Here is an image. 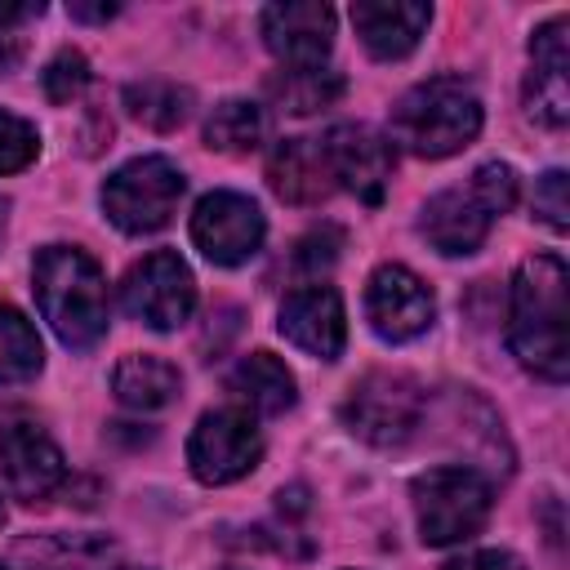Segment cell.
I'll return each mask as SVG.
<instances>
[{
    "instance_id": "cell-1",
    "label": "cell",
    "mask_w": 570,
    "mask_h": 570,
    "mask_svg": "<svg viewBox=\"0 0 570 570\" xmlns=\"http://www.w3.org/2000/svg\"><path fill=\"white\" fill-rule=\"evenodd\" d=\"M508 343L539 379H566V263L557 254H534L517 267L508 294Z\"/></svg>"
},
{
    "instance_id": "cell-2",
    "label": "cell",
    "mask_w": 570,
    "mask_h": 570,
    "mask_svg": "<svg viewBox=\"0 0 570 570\" xmlns=\"http://www.w3.org/2000/svg\"><path fill=\"white\" fill-rule=\"evenodd\" d=\"M36 303L67 347H94L107 334V281L71 245H45L36 254Z\"/></svg>"
},
{
    "instance_id": "cell-3",
    "label": "cell",
    "mask_w": 570,
    "mask_h": 570,
    "mask_svg": "<svg viewBox=\"0 0 570 570\" xmlns=\"http://www.w3.org/2000/svg\"><path fill=\"white\" fill-rule=\"evenodd\" d=\"M476 134H481V102L463 80H450V76L414 85L392 107V138L428 160H441L468 147Z\"/></svg>"
},
{
    "instance_id": "cell-4",
    "label": "cell",
    "mask_w": 570,
    "mask_h": 570,
    "mask_svg": "<svg viewBox=\"0 0 570 570\" xmlns=\"http://www.w3.org/2000/svg\"><path fill=\"white\" fill-rule=\"evenodd\" d=\"M517 205V174L512 165H481L463 187H450L428 200L423 209V236L441 254H472L490 236V223Z\"/></svg>"
},
{
    "instance_id": "cell-5",
    "label": "cell",
    "mask_w": 570,
    "mask_h": 570,
    "mask_svg": "<svg viewBox=\"0 0 570 570\" xmlns=\"http://www.w3.org/2000/svg\"><path fill=\"white\" fill-rule=\"evenodd\" d=\"M414 512L423 543L432 548L472 539L490 517V481L463 463L428 468L423 476H414Z\"/></svg>"
},
{
    "instance_id": "cell-6",
    "label": "cell",
    "mask_w": 570,
    "mask_h": 570,
    "mask_svg": "<svg viewBox=\"0 0 570 570\" xmlns=\"http://www.w3.org/2000/svg\"><path fill=\"white\" fill-rule=\"evenodd\" d=\"M183 200V174L165 156H138L102 183V209L120 232H156Z\"/></svg>"
},
{
    "instance_id": "cell-7",
    "label": "cell",
    "mask_w": 570,
    "mask_h": 570,
    "mask_svg": "<svg viewBox=\"0 0 570 570\" xmlns=\"http://www.w3.org/2000/svg\"><path fill=\"white\" fill-rule=\"evenodd\" d=\"M423 419V387L410 374L396 370H374L365 374L347 401H343V423L370 441V445H401Z\"/></svg>"
},
{
    "instance_id": "cell-8",
    "label": "cell",
    "mask_w": 570,
    "mask_h": 570,
    "mask_svg": "<svg viewBox=\"0 0 570 570\" xmlns=\"http://www.w3.org/2000/svg\"><path fill=\"white\" fill-rule=\"evenodd\" d=\"M120 298H125V312L138 316L142 325L174 330L191 316L196 281H191L187 263L174 249H156V254H147L142 263L129 267V276L120 285Z\"/></svg>"
},
{
    "instance_id": "cell-9",
    "label": "cell",
    "mask_w": 570,
    "mask_h": 570,
    "mask_svg": "<svg viewBox=\"0 0 570 570\" xmlns=\"http://www.w3.org/2000/svg\"><path fill=\"white\" fill-rule=\"evenodd\" d=\"M258 454L263 441L245 410H209L187 441V463L205 485L240 481L258 463Z\"/></svg>"
},
{
    "instance_id": "cell-10",
    "label": "cell",
    "mask_w": 570,
    "mask_h": 570,
    "mask_svg": "<svg viewBox=\"0 0 570 570\" xmlns=\"http://www.w3.org/2000/svg\"><path fill=\"white\" fill-rule=\"evenodd\" d=\"M263 232L267 227H263L258 205L240 191H209L191 214V240L218 267L249 263L263 245Z\"/></svg>"
},
{
    "instance_id": "cell-11",
    "label": "cell",
    "mask_w": 570,
    "mask_h": 570,
    "mask_svg": "<svg viewBox=\"0 0 570 570\" xmlns=\"http://www.w3.org/2000/svg\"><path fill=\"white\" fill-rule=\"evenodd\" d=\"M432 312H436L432 289H428L410 267L387 263V267H379V272L370 276L365 316H370V325H374L379 338L405 343V338H414V334H423V330L432 325Z\"/></svg>"
},
{
    "instance_id": "cell-12",
    "label": "cell",
    "mask_w": 570,
    "mask_h": 570,
    "mask_svg": "<svg viewBox=\"0 0 570 570\" xmlns=\"http://www.w3.org/2000/svg\"><path fill=\"white\" fill-rule=\"evenodd\" d=\"M321 142L330 156L334 187H347L370 205L387 191V178H392V142L387 138H379L365 125H334Z\"/></svg>"
},
{
    "instance_id": "cell-13",
    "label": "cell",
    "mask_w": 570,
    "mask_h": 570,
    "mask_svg": "<svg viewBox=\"0 0 570 570\" xmlns=\"http://www.w3.org/2000/svg\"><path fill=\"white\" fill-rule=\"evenodd\" d=\"M0 472H4V485L13 499L22 503H36L45 494H53L67 476V463H62V450L31 423H9L0 432Z\"/></svg>"
},
{
    "instance_id": "cell-14",
    "label": "cell",
    "mask_w": 570,
    "mask_h": 570,
    "mask_svg": "<svg viewBox=\"0 0 570 570\" xmlns=\"http://www.w3.org/2000/svg\"><path fill=\"white\" fill-rule=\"evenodd\" d=\"M263 40L285 67H321L334 45L330 4H272L263 9Z\"/></svg>"
},
{
    "instance_id": "cell-15",
    "label": "cell",
    "mask_w": 570,
    "mask_h": 570,
    "mask_svg": "<svg viewBox=\"0 0 570 570\" xmlns=\"http://www.w3.org/2000/svg\"><path fill=\"white\" fill-rule=\"evenodd\" d=\"M281 334L303 347L307 356L334 361L343 352L347 338V321H343V303L330 285H303L281 303Z\"/></svg>"
},
{
    "instance_id": "cell-16",
    "label": "cell",
    "mask_w": 570,
    "mask_h": 570,
    "mask_svg": "<svg viewBox=\"0 0 570 570\" xmlns=\"http://www.w3.org/2000/svg\"><path fill=\"white\" fill-rule=\"evenodd\" d=\"M530 80H525V107L534 120L543 125H566L570 116V85H566V67H570V45H566V18H552L548 27L534 31L530 40Z\"/></svg>"
},
{
    "instance_id": "cell-17",
    "label": "cell",
    "mask_w": 570,
    "mask_h": 570,
    "mask_svg": "<svg viewBox=\"0 0 570 570\" xmlns=\"http://www.w3.org/2000/svg\"><path fill=\"white\" fill-rule=\"evenodd\" d=\"M267 183L289 205H316L334 191L330 156L321 138H281L267 160Z\"/></svg>"
},
{
    "instance_id": "cell-18",
    "label": "cell",
    "mask_w": 570,
    "mask_h": 570,
    "mask_svg": "<svg viewBox=\"0 0 570 570\" xmlns=\"http://www.w3.org/2000/svg\"><path fill=\"white\" fill-rule=\"evenodd\" d=\"M428 18H432V9L410 4V0H379V4L361 0V4H352V27H356L361 45L374 58H405L419 45Z\"/></svg>"
},
{
    "instance_id": "cell-19",
    "label": "cell",
    "mask_w": 570,
    "mask_h": 570,
    "mask_svg": "<svg viewBox=\"0 0 570 570\" xmlns=\"http://www.w3.org/2000/svg\"><path fill=\"white\" fill-rule=\"evenodd\" d=\"M232 392L258 414H281L294 405V374L272 352H249L232 370Z\"/></svg>"
},
{
    "instance_id": "cell-20",
    "label": "cell",
    "mask_w": 570,
    "mask_h": 570,
    "mask_svg": "<svg viewBox=\"0 0 570 570\" xmlns=\"http://www.w3.org/2000/svg\"><path fill=\"white\" fill-rule=\"evenodd\" d=\"M111 387L120 396V405L129 410H160L178 396V370L160 356H125L111 374Z\"/></svg>"
},
{
    "instance_id": "cell-21",
    "label": "cell",
    "mask_w": 570,
    "mask_h": 570,
    "mask_svg": "<svg viewBox=\"0 0 570 570\" xmlns=\"http://www.w3.org/2000/svg\"><path fill=\"white\" fill-rule=\"evenodd\" d=\"M125 107L134 120H142L147 129H178L191 111V94L174 80H142V85H129L125 89Z\"/></svg>"
},
{
    "instance_id": "cell-22",
    "label": "cell",
    "mask_w": 570,
    "mask_h": 570,
    "mask_svg": "<svg viewBox=\"0 0 570 570\" xmlns=\"http://www.w3.org/2000/svg\"><path fill=\"white\" fill-rule=\"evenodd\" d=\"M45 347L36 325L18 307H0V383H22L40 370Z\"/></svg>"
},
{
    "instance_id": "cell-23",
    "label": "cell",
    "mask_w": 570,
    "mask_h": 570,
    "mask_svg": "<svg viewBox=\"0 0 570 570\" xmlns=\"http://www.w3.org/2000/svg\"><path fill=\"white\" fill-rule=\"evenodd\" d=\"M272 94H276V102L285 111L307 116V111L330 107L343 94V76L338 71H325V67H289L285 76L272 80Z\"/></svg>"
},
{
    "instance_id": "cell-24",
    "label": "cell",
    "mask_w": 570,
    "mask_h": 570,
    "mask_svg": "<svg viewBox=\"0 0 570 570\" xmlns=\"http://www.w3.org/2000/svg\"><path fill=\"white\" fill-rule=\"evenodd\" d=\"M263 134H267V120H263V111H258L254 102H245V98L218 102V107L209 111V120H205V138H209V147H218V151H254V147L263 142Z\"/></svg>"
},
{
    "instance_id": "cell-25",
    "label": "cell",
    "mask_w": 570,
    "mask_h": 570,
    "mask_svg": "<svg viewBox=\"0 0 570 570\" xmlns=\"http://www.w3.org/2000/svg\"><path fill=\"white\" fill-rule=\"evenodd\" d=\"M98 557H107V548L94 539L49 534V539L18 543V561H27V570H94Z\"/></svg>"
},
{
    "instance_id": "cell-26",
    "label": "cell",
    "mask_w": 570,
    "mask_h": 570,
    "mask_svg": "<svg viewBox=\"0 0 570 570\" xmlns=\"http://www.w3.org/2000/svg\"><path fill=\"white\" fill-rule=\"evenodd\" d=\"M36 147H40L36 129L22 116L0 111V174H13L22 165H31L36 160Z\"/></svg>"
},
{
    "instance_id": "cell-27",
    "label": "cell",
    "mask_w": 570,
    "mask_h": 570,
    "mask_svg": "<svg viewBox=\"0 0 570 570\" xmlns=\"http://www.w3.org/2000/svg\"><path fill=\"white\" fill-rule=\"evenodd\" d=\"M85 85H89V62H85V53H76V49H62V53L45 67V94H49L53 102H71Z\"/></svg>"
},
{
    "instance_id": "cell-28",
    "label": "cell",
    "mask_w": 570,
    "mask_h": 570,
    "mask_svg": "<svg viewBox=\"0 0 570 570\" xmlns=\"http://www.w3.org/2000/svg\"><path fill=\"white\" fill-rule=\"evenodd\" d=\"M534 214H539L552 232H566V223H570V200H566V174H561V169H548V174L534 183Z\"/></svg>"
},
{
    "instance_id": "cell-29",
    "label": "cell",
    "mask_w": 570,
    "mask_h": 570,
    "mask_svg": "<svg viewBox=\"0 0 570 570\" xmlns=\"http://www.w3.org/2000/svg\"><path fill=\"white\" fill-rule=\"evenodd\" d=\"M338 249H343V232H338V227H316V232H307V236L298 240L294 263L316 276V272H325V267L338 258Z\"/></svg>"
},
{
    "instance_id": "cell-30",
    "label": "cell",
    "mask_w": 570,
    "mask_h": 570,
    "mask_svg": "<svg viewBox=\"0 0 570 570\" xmlns=\"http://www.w3.org/2000/svg\"><path fill=\"white\" fill-rule=\"evenodd\" d=\"M445 570H525L512 552H499V548H485V552H463L454 557Z\"/></svg>"
},
{
    "instance_id": "cell-31",
    "label": "cell",
    "mask_w": 570,
    "mask_h": 570,
    "mask_svg": "<svg viewBox=\"0 0 570 570\" xmlns=\"http://www.w3.org/2000/svg\"><path fill=\"white\" fill-rule=\"evenodd\" d=\"M36 13H40V4H0V31L13 27V22H27Z\"/></svg>"
},
{
    "instance_id": "cell-32",
    "label": "cell",
    "mask_w": 570,
    "mask_h": 570,
    "mask_svg": "<svg viewBox=\"0 0 570 570\" xmlns=\"http://www.w3.org/2000/svg\"><path fill=\"white\" fill-rule=\"evenodd\" d=\"M116 13V4H71V18H85V22H107Z\"/></svg>"
},
{
    "instance_id": "cell-33",
    "label": "cell",
    "mask_w": 570,
    "mask_h": 570,
    "mask_svg": "<svg viewBox=\"0 0 570 570\" xmlns=\"http://www.w3.org/2000/svg\"><path fill=\"white\" fill-rule=\"evenodd\" d=\"M18 58H22V45H18V36H4V31H0V71H9Z\"/></svg>"
},
{
    "instance_id": "cell-34",
    "label": "cell",
    "mask_w": 570,
    "mask_h": 570,
    "mask_svg": "<svg viewBox=\"0 0 570 570\" xmlns=\"http://www.w3.org/2000/svg\"><path fill=\"white\" fill-rule=\"evenodd\" d=\"M4 209H9V205H4V200H0V232H4Z\"/></svg>"
},
{
    "instance_id": "cell-35",
    "label": "cell",
    "mask_w": 570,
    "mask_h": 570,
    "mask_svg": "<svg viewBox=\"0 0 570 570\" xmlns=\"http://www.w3.org/2000/svg\"><path fill=\"white\" fill-rule=\"evenodd\" d=\"M0 521H4V508H0Z\"/></svg>"
},
{
    "instance_id": "cell-36",
    "label": "cell",
    "mask_w": 570,
    "mask_h": 570,
    "mask_svg": "<svg viewBox=\"0 0 570 570\" xmlns=\"http://www.w3.org/2000/svg\"><path fill=\"white\" fill-rule=\"evenodd\" d=\"M0 570H4V566H0Z\"/></svg>"
}]
</instances>
